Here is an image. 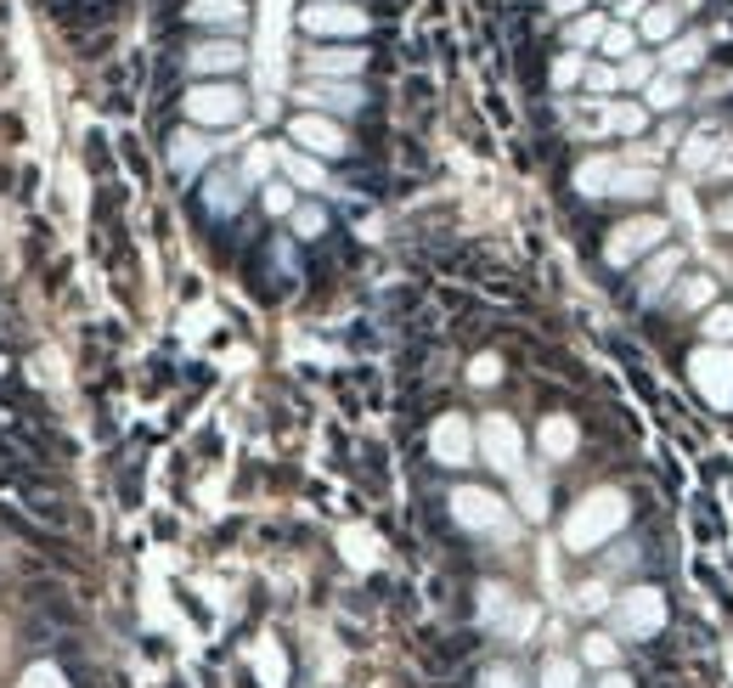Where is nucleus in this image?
I'll use <instances>...</instances> for the list:
<instances>
[{
  "label": "nucleus",
  "mask_w": 733,
  "mask_h": 688,
  "mask_svg": "<svg viewBox=\"0 0 733 688\" xmlns=\"http://www.w3.org/2000/svg\"><path fill=\"white\" fill-rule=\"evenodd\" d=\"M688 373H694V389H699L711 407H733V350H728V345L694 350Z\"/></svg>",
  "instance_id": "nucleus-8"
},
{
  "label": "nucleus",
  "mask_w": 733,
  "mask_h": 688,
  "mask_svg": "<svg viewBox=\"0 0 733 688\" xmlns=\"http://www.w3.org/2000/svg\"><path fill=\"white\" fill-rule=\"evenodd\" d=\"M677 271H683V249H654V254H649V266H644L638 293H644V300H660V293L677 282Z\"/></svg>",
  "instance_id": "nucleus-20"
},
{
  "label": "nucleus",
  "mask_w": 733,
  "mask_h": 688,
  "mask_svg": "<svg viewBox=\"0 0 733 688\" xmlns=\"http://www.w3.org/2000/svg\"><path fill=\"white\" fill-rule=\"evenodd\" d=\"M598 688H632V677L626 672H604V683H598Z\"/></svg>",
  "instance_id": "nucleus-50"
},
{
  "label": "nucleus",
  "mask_w": 733,
  "mask_h": 688,
  "mask_svg": "<svg viewBox=\"0 0 733 688\" xmlns=\"http://www.w3.org/2000/svg\"><path fill=\"white\" fill-rule=\"evenodd\" d=\"M570 604H576L581 615H598V609H604V604H610V593H604V587H598V581H587V587H581V593H576Z\"/></svg>",
  "instance_id": "nucleus-44"
},
{
  "label": "nucleus",
  "mask_w": 733,
  "mask_h": 688,
  "mask_svg": "<svg viewBox=\"0 0 733 688\" xmlns=\"http://www.w3.org/2000/svg\"><path fill=\"white\" fill-rule=\"evenodd\" d=\"M519 599L508 593V587H480V620H485V627H503V620H508V609H514Z\"/></svg>",
  "instance_id": "nucleus-30"
},
{
  "label": "nucleus",
  "mask_w": 733,
  "mask_h": 688,
  "mask_svg": "<svg viewBox=\"0 0 733 688\" xmlns=\"http://www.w3.org/2000/svg\"><path fill=\"white\" fill-rule=\"evenodd\" d=\"M429 451H435V463H441V469H462V463H474V423L462 418V412L435 418V430H429Z\"/></svg>",
  "instance_id": "nucleus-10"
},
{
  "label": "nucleus",
  "mask_w": 733,
  "mask_h": 688,
  "mask_svg": "<svg viewBox=\"0 0 733 688\" xmlns=\"http://www.w3.org/2000/svg\"><path fill=\"white\" fill-rule=\"evenodd\" d=\"M366 23L373 17L361 7H350V0H305V12H299V28L316 40H361Z\"/></svg>",
  "instance_id": "nucleus-4"
},
{
  "label": "nucleus",
  "mask_w": 733,
  "mask_h": 688,
  "mask_svg": "<svg viewBox=\"0 0 733 688\" xmlns=\"http://www.w3.org/2000/svg\"><path fill=\"white\" fill-rule=\"evenodd\" d=\"M366 69V51L356 46H316L305 51V80H356Z\"/></svg>",
  "instance_id": "nucleus-13"
},
{
  "label": "nucleus",
  "mask_w": 733,
  "mask_h": 688,
  "mask_svg": "<svg viewBox=\"0 0 733 688\" xmlns=\"http://www.w3.org/2000/svg\"><path fill=\"white\" fill-rule=\"evenodd\" d=\"M660 243H665V220L638 215V220H626V226H615V232H610L604 259H610V266H638V259H644V254H654Z\"/></svg>",
  "instance_id": "nucleus-7"
},
{
  "label": "nucleus",
  "mask_w": 733,
  "mask_h": 688,
  "mask_svg": "<svg viewBox=\"0 0 733 688\" xmlns=\"http://www.w3.org/2000/svg\"><path fill=\"white\" fill-rule=\"evenodd\" d=\"M615 661H621V643H615L610 632H592V638H581V666L615 672Z\"/></svg>",
  "instance_id": "nucleus-29"
},
{
  "label": "nucleus",
  "mask_w": 733,
  "mask_h": 688,
  "mask_svg": "<svg viewBox=\"0 0 733 688\" xmlns=\"http://www.w3.org/2000/svg\"><path fill=\"white\" fill-rule=\"evenodd\" d=\"M576 418H564V412H553V418H542V430H537V446L553 457V463H558V457H576Z\"/></svg>",
  "instance_id": "nucleus-21"
},
{
  "label": "nucleus",
  "mask_w": 733,
  "mask_h": 688,
  "mask_svg": "<svg viewBox=\"0 0 733 688\" xmlns=\"http://www.w3.org/2000/svg\"><path fill=\"white\" fill-rule=\"evenodd\" d=\"M677 305H683V311H711V305H717V282H711V277H688V282L677 288Z\"/></svg>",
  "instance_id": "nucleus-31"
},
{
  "label": "nucleus",
  "mask_w": 733,
  "mask_h": 688,
  "mask_svg": "<svg viewBox=\"0 0 733 688\" xmlns=\"http://www.w3.org/2000/svg\"><path fill=\"white\" fill-rule=\"evenodd\" d=\"M514 480H519V508H525L530 519H542V514H548V508H542V503H548V491H542L537 480H525V469H519Z\"/></svg>",
  "instance_id": "nucleus-41"
},
{
  "label": "nucleus",
  "mask_w": 733,
  "mask_h": 688,
  "mask_svg": "<svg viewBox=\"0 0 733 688\" xmlns=\"http://www.w3.org/2000/svg\"><path fill=\"white\" fill-rule=\"evenodd\" d=\"M706 176H733V136L717 147V158H711V170H706Z\"/></svg>",
  "instance_id": "nucleus-47"
},
{
  "label": "nucleus",
  "mask_w": 733,
  "mask_h": 688,
  "mask_svg": "<svg viewBox=\"0 0 733 688\" xmlns=\"http://www.w3.org/2000/svg\"><path fill=\"white\" fill-rule=\"evenodd\" d=\"M683 102H688V90H683L677 74H654V80L644 85V108H654V113H672V108H683Z\"/></svg>",
  "instance_id": "nucleus-25"
},
{
  "label": "nucleus",
  "mask_w": 733,
  "mask_h": 688,
  "mask_svg": "<svg viewBox=\"0 0 733 688\" xmlns=\"http://www.w3.org/2000/svg\"><path fill=\"white\" fill-rule=\"evenodd\" d=\"M706 345H733V305L706 311Z\"/></svg>",
  "instance_id": "nucleus-38"
},
{
  "label": "nucleus",
  "mask_w": 733,
  "mask_h": 688,
  "mask_svg": "<svg viewBox=\"0 0 733 688\" xmlns=\"http://www.w3.org/2000/svg\"><path fill=\"white\" fill-rule=\"evenodd\" d=\"M215 158V142L204 136V130H181V136H170V170H181V176H192V170H204V164Z\"/></svg>",
  "instance_id": "nucleus-16"
},
{
  "label": "nucleus",
  "mask_w": 733,
  "mask_h": 688,
  "mask_svg": "<svg viewBox=\"0 0 733 688\" xmlns=\"http://www.w3.org/2000/svg\"><path fill=\"white\" fill-rule=\"evenodd\" d=\"M615 170H621V158H610V153L581 158V164H576V192H581V198H610Z\"/></svg>",
  "instance_id": "nucleus-17"
},
{
  "label": "nucleus",
  "mask_w": 733,
  "mask_h": 688,
  "mask_svg": "<svg viewBox=\"0 0 733 688\" xmlns=\"http://www.w3.org/2000/svg\"><path fill=\"white\" fill-rule=\"evenodd\" d=\"M649 12V0H621V17H644Z\"/></svg>",
  "instance_id": "nucleus-49"
},
{
  "label": "nucleus",
  "mask_w": 733,
  "mask_h": 688,
  "mask_svg": "<svg viewBox=\"0 0 733 688\" xmlns=\"http://www.w3.org/2000/svg\"><path fill=\"white\" fill-rule=\"evenodd\" d=\"M277 170H283V181H288V186H305V192H322V186H327L322 158L299 153V147H283V153H277Z\"/></svg>",
  "instance_id": "nucleus-18"
},
{
  "label": "nucleus",
  "mask_w": 733,
  "mask_h": 688,
  "mask_svg": "<svg viewBox=\"0 0 733 688\" xmlns=\"http://www.w3.org/2000/svg\"><path fill=\"white\" fill-rule=\"evenodd\" d=\"M187 17L197 28H220V35L238 40V28L249 23V7L243 0H187Z\"/></svg>",
  "instance_id": "nucleus-15"
},
{
  "label": "nucleus",
  "mask_w": 733,
  "mask_h": 688,
  "mask_svg": "<svg viewBox=\"0 0 733 688\" xmlns=\"http://www.w3.org/2000/svg\"><path fill=\"white\" fill-rule=\"evenodd\" d=\"M644 124H649L644 102H598V113L581 119V130H592V136H638Z\"/></svg>",
  "instance_id": "nucleus-14"
},
{
  "label": "nucleus",
  "mask_w": 733,
  "mask_h": 688,
  "mask_svg": "<svg viewBox=\"0 0 733 688\" xmlns=\"http://www.w3.org/2000/svg\"><path fill=\"white\" fill-rule=\"evenodd\" d=\"M717 226H722V232H733V198H728V204L717 209Z\"/></svg>",
  "instance_id": "nucleus-51"
},
{
  "label": "nucleus",
  "mask_w": 733,
  "mask_h": 688,
  "mask_svg": "<svg viewBox=\"0 0 733 688\" xmlns=\"http://www.w3.org/2000/svg\"><path fill=\"white\" fill-rule=\"evenodd\" d=\"M604 7H621V0H604Z\"/></svg>",
  "instance_id": "nucleus-52"
},
{
  "label": "nucleus",
  "mask_w": 733,
  "mask_h": 688,
  "mask_svg": "<svg viewBox=\"0 0 733 688\" xmlns=\"http://www.w3.org/2000/svg\"><path fill=\"white\" fill-rule=\"evenodd\" d=\"M537 620H542V609H537V604H514V609H508V620H503L496 632L519 643V638H530V632H537Z\"/></svg>",
  "instance_id": "nucleus-33"
},
{
  "label": "nucleus",
  "mask_w": 733,
  "mask_h": 688,
  "mask_svg": "<svg viewBox=\"0 0 733 688\" xmlns=\"http://www.w3.org/2000/svg\"><path fill=\"white\" fill-rule=\"evenodd\" d=\"M187 119L197 124V130H231L243 113H249V96L231 85V80H197L192 90H187Z\"/></svg>",
  "instance_id": "nucleus-2"
},
{
  "label": "nucleus",
  "mask_w": 733,
  "mask_h": 688,
  "mask_svg": "<svg viewBox=\"0 0 733 688\" xmlns=\"http://www.w3.org/2000/svg\"><path fill=\"white\" fill-rule=\"evenodd\" d=\"M260 192H265V209H272V215H293V209H299V204H293V186H288V181H265Z\"/></svg>",
  "instance_id": "nucleus-42"
},
{
  "label": "nucleus",
  "mask_w": 733,
  "mask_h": 688,
  "mask_svg": "<svg viewBox=\"0 0 733 688\" xmlns=\"http://www.w3.org/2000/svg\"><path fill=\"white\" fill-rule=\"evenodd\" d=\"M581 74H587V57H581V51H564V57L553 62V90L581 85Z\"/></svg>",
  "instance_id": "nucleus-34"
},
{
  "label": "nucleus",
  "mask_w": 733,
  "mask_h": 688,
  "mask_svg": "<svg viewBox=\"0 0 733 688\" xmlns=\"http://www.w3.org/2000/svg\"><path fill=\"white\" fill-rule=\"evenodd\" d=\"M288 220H293L299 238H322V232H327V209H322V204H299Z\"/></svg>",
  "instance_id": "nucleus-35"
},
{
  "label": "nucleus",
  "mask_w": 733,
  "mask_h": 688,
  "mask_svg": "<svg viewBox=\"0 0 733 688\" xmlns=\"http://www.w3.org/2000/svg\"><path fill=\"white\" fill-rule=\"evenodd\" d=\"M632 46H638V28H632V23H610V28H604V40H598V51L615 57V62H626V57H632Z\"/></svg>",
  "instance_id": "nucleus-32"
},
{
  "label": "nucleus",
  "mask_w": 733,
  "mask_h": 688,
  "mask_svg": "<svg viewBox=\"0 0 733 688\" xmlns=\"http://www.w3.org/2000/svg\"><path fill=\"white\" fill-rule=\"evenodd\" d=\"M677 23H683V7H649L638 17V35L654 40V46H665V40H677Z\"/></svg>",
  "instance_id": "nucleus-26"
},
{
  "label": "nucleus",
  "mask_w": 733,
  "mask_h": 688,
  "mask_svg": "<svg viewBox=\"0 0 733 688\" xmlns=\"http://www.w3.org/2000/svg\"><path fill=\"white\" fill-rule=\"evenodd\" d=\"M604 28H610V17H604V12H581V17H570L564 40H570V51H587V46L604 40Z\"/></svg>",
  "instance_id": "nucleus-27"
},
{
  "label": "nucleus",
  "mask_w": 733,
  "mask_h": 688,
  "mask_svg": "<svg viewBox=\"0 0 733 688\" xmlns=\"http://www.w3.org/2000/svg\"><path fill=\"white\" fill-rule=\"evenodd\" d=\"M299 102H311V113H356L366 102V90L356 80H305L299 85Z\"/></svg>",
  "instance_id": "nucleus-12"
},
{
  "label": "nucleus",
  "mask_w": 733,
  "mask_h": 688,
  "mask_svg": "<svg viewBox=\"0 0 733 688\" xmlns=\"http://www.w3.org/2000/svg\"><path fill=\"white\" fill-rule=\"evenodd\" d=\"M272 164H277V153L254 147V153H249V164H243V181H260V176H272Z\"/></svg>",
  "instance_id": "nucleus-45"
},
{
  "label": "nucleus",
  "mask_w": 733,
  "mask_h": 688,
  "mask_svg": "<svg viewBox=\"0 0 733 688\" xmlns=\"http://www.w3.org/2000/svg\"><path fill=\"white\" fill-rule=\"evenodd\" d=\"M288 142H293L299 153H311V158H339V153H350L345 130L333 124L327 113H311V108L288 119Z\"/></svg>",
  "instance_id": "nucleus-9"
},
{
  "label": "nucleus",
  "mask_w": 733,
  "mask_h": 688,
  "mask_svg": "<svg viewBox=\"0 0 733 688\" xmlns=\"http://www.w3.org/2000/svg\"><path fill=\"white\" fill-rule=\"evenodd\" d=\"M615 69H621V85H632V90H644V85L660 74L649 57H626V62H615Z\"/></svg>",
  "instance_id": "nucleus-39"
},
{
  "label": "nucleus",
  "mask_w": 733,
  "mask_h": 688,
  "mask_svg": "<svg viewBox=\"0 0 733 688\" xmlns=\"http://www.w3.org/2000/svg\"><path fill=\"white\" fill-rule=\"evenodd\" d=\"M496 378H503V362H496V355H474V362H469V384H496Z\"/></svg>",
  "instance_id": "nucleus-43"
},
{
  "label": "nucleus",
  "mask_w": 733,
  "mask_h": 688,
  "mask_svg": "<svg viewBox=\"0 0 733 688\" xmlns=\"http://www.w3.org/2000/svg\"><path fill=\"white\" fill-rule=\"evenodd\" d=\"M706 62V35H677V40H665V57H660V74H688Z\"/></svg>",
  "instance_id": "nucleus-22"
},
{
  "label": "nucleus",
  "mask_w": 733,
  "mask_h": 688,
  "mask_svg": "<svg viewBox=\"0 0 733 688\" xmlns=\"http://www.w3.org/2000/svg\"><path fill=\"white\" fill-rule=\"evenodd\" d=\"M474 451L485 457L496 474H519L525 469V435H519V423L503 418V412H491L474 430Z\"/></svg>",
  "instance_id": "nucleus-5"
},
{
  "label": "nucleus",
  "mask_w": 733,
  "mask_h": 688,
  "mask_svg": "<svg viewBox=\"0 0 733 688\" xmlns=\"http://www.w3.org/2000/svg\"><path fill=\"white\" fill-rule=\"evenodd\" d=\"M581 85H587V90H598V96H610V90H621V69H615V62H587Z\"/></svg>",
  "instance_id": "nucleus-36"
},
{
  "label": "nucleus",
  "mask_w": 733,
  "mask_h": 688,
  "mask_svg": "<svg viewBox=\"0 0 733 688\" xmlns=\"http://www.w3.org/2000/svg\"><path fill=\"white\" fill-rule=\"evenodd\" d=\"M17 688H69V677H62V666H51V661H35L17 677Z\"/></svg>",
  "instance_id": "nucleus-37"
},
{
  "label": "nucleus",
  "mask_w": 733,
  "mask_h": 688,
  "mask_svg": "<svg viewBox=\"0 0 733 688\" xmlns=\"http://www.w3.org/2000/svg\"><path fill=\"white\" fill-rule=\"evenodd\" d=\"M243 62H249V51H243V40H231V35L197 40V46L187 51V69H192L197 80H226V74H238Z\"/></svg>",
  "instance_id": "nucleus-11"
},
{
  "label": "nucleus",
  "mask_w": 733,
  "mask_h": 688,
  "mask_svg": "<svg viewBox=\"0 0 733 688\" xmlns=\"http://www.w3.org/2000/svg\"><path fill=\"white\" fill-rule=\"evenodd\" d=\"M542 688H581V661L576 654H548L542 661Z\"/></svg>",
  "instance_id": "nucleus-28"
},
{
  "label": "nucleus",
  "mask_w": 733,
  "mask_h": 688,
  "mask_svg": "<svg viewBox=\"0 0 733 688\" xmlns=\"http://www.w3.org/2000/svg\"><path fill=\"white\" fill-rule=\"evenodd\" d=\"M452 519L474 536H508V503L485 485H457L452 491Z\"/></svg>",
  "instance_id": "nucleus-3"
},
{
  "label": "nucleus",
  "mask_w": 733,
  "mask_h": 688,
  "mask_svg": "<svg viewBox=\"0 0 733 688\" xmlns=\"http://www.w3.org/2000/svg\"><path fill=\"white\" fill-rule=\"evenodd\" d=\"M243 192H249L243 176L215 170V176L204 181V209H209V215H238V209H243Z\"/></svg>",
  "instance_id": "nucleus-19"
},
{
  "label": "nucleus",
  "mask_w": 733,
  "mask_h": 688,
  "mask_svg": "<svg viewBox=\"0 0 733 688\" xmlns=\"http://www.w3.org/2000/svg\"><path fill=\"white\" fill-rule=\"evenodd\" d=\"M626 519H632L626 491L598 485V491H587V497H581L570 514H564V547H570V553H592V547H604L610 536H621Z\"/></svg>",
  "instance_id": "nucleus-1"
},
{
  "label": "nucleus",
  "mask_w": 733,
  "mask_h": 688,
  "mask_svg": "<svg viewBox=\"0 0 733 688\" xmlns=\"http://www.w3.org/2000/svg\"><path fill=\"white\" fill-rule=\"evenodd\" d=\"M548 12H553V17H581L587 0H548Z\"/></svg>",
  "instance_id": "nucleus-48"
},
{
  "label": "nucleus",
  "mask_w": 733,
  "mask_h": 688,
  "mask_svg": "<svg viewBox=\"0 0 733 688\" xmlns=\"http://www.w3.org/2000/svg\"><path fill=\"white\" fill-rule=\"evenodd\" d=\"M615 632L621 638L665 632V593H654V587H632V593H621L615 599Z\"/></svg>",
  "instance_id": "nucleus-6"
},
{
  "label": "nucleus",
  "mask_w": 733,
  "mask_h": 688,
  "mask_svg": "<svg viewBox=\"0 0 733 688\" xmlns=\"http://www.w3.org/2000/svg\"><path fill=\"white\" fill-rule=\"evenodd\" d=\"M717 147H722V142L711 136V124H706V130H688V136H683V170H688V176H706L711 158H717Z\"/></svg>",
  "instance_id": "nucleus-24"
},
{
  "label": "nucleus",
  "mask_w": 733,
  "mask_h": 688,
  "mask_svg": "<svg viewBox=\"0 0 733 688\" xmlns=\"http://www.w3.org/2000/svg\"><path fill=\"white\" fill-rule=\"evenodd\" d=\"M254 672L265 677V688H283V654H277V643H260V654H254Z\"/></svg>",
  "instance_id": "nucleus-40"
},
{
  "label": "nucleus",
  "mask_w": 733,
  "mask_h": 688,
  "mask_svg": "<svg viewBox=\"0 0 733 688\" xmlns=\"http://www.w3.org/2000/svg\"><path fill=\"white\" fill-rule=\"evenodd\" d=\"M480 688H525V683H519V672H514V666H491V672L480 677Z\"/></svg>",
  "instance_id": "nucleus-46"
},
{
  "label": "nucleus",
  "mask_w": 733,
  "mask_h": 688,
  "mask_svg": "<svg viewBox=\"0 0 733 688\" xmlns=\"http://www.w3.org/2000/svg\"><path fill=\"white\" fill-rule=\"evenodd\" d=\"M649 192H660V176H654V164H621L615 170V186H610V198H649Z\"/></svg>",
  "instance_id": "nucleus-23"
}]
</instances>
